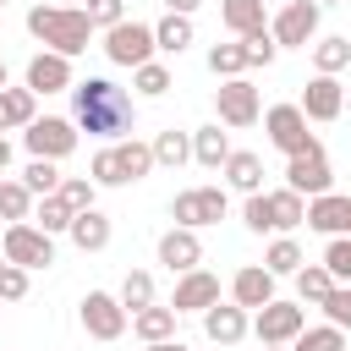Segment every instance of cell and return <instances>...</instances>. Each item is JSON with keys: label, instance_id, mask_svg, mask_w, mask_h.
Returning <instances> with one entry per match:
<instances>
[{"label": "cell", "instance_id": "6da1fadb", "mask_svg": "<svg viewBox=\"0 0 351 351\" xmlns=\"http://www.w3.org/2000/svg\"><path fill=\"white\" fill-rule=\"evenodd\" d=\"M71 126L93 132V137H126L132 132V99L110 82V77H88V82H71Z\"/></svg>", "mask_w": 351, "mask_h": 351}, {"label": "cell", "instance_id": "7a4b0ae2", "mask_svg": "<svg viewBox=\"0 0 351 351\" xmlns=\"http://www.w3.org/2000/svg\"><path fill=\"white\" fill-rule=\"evenodd\" d=\"M27 33L49 49V55H82L88 49V38H93V22H88V11L82 5H33L27 11Z\"/></svg>", "mask_w": 351, "mask_h": 351}, {"label": "cell", "instance_id": "3957f363", "mask_svg": "<svg viewBox=\"0 0 351 351\" xmlns=\"http://www.w3.org/2000/svg\"><path fill=\"white\" fill-rule=\"evenodd\" d=\"M170 219H176L181 230L219 225V219H225V186H186V192H176V203H170Z\"/></svg>", "mask_w": 351, "mask_h": 351}, {"label": "cell", "instance_id": "277c9868", "mask_svg": "<svg viewBox=\"0 0 351 351\" xmlns=\"http://www.w3.org/2000/svg\"><path fill=\"white\" fill-rule=\"evenodd\" d=\"M0 252H5V263H16V269H49L55 263V236H44L38 225H5V241H0Z\"/></svg>", "mask_w": 351, "mask_h": 351}, {"label": "cell", "instance_id": "5b68a950", "mask_svg": "<svg viewBox=\"0 0 351 351\" xmlns=\"http://www.w3.org/2000/svg\"><path fill=\"white\" fill-rule=\"evenodd\" d=\"M318 16H324L318 0H285L280 16L269 22V38H274V44H291V49H307V44L318 38Z\"/></svg>", "mask_w": 351, "mask_h": 351}, {"label": "cell", "instance_id": "8992f818", "mask_svg": "<svg viewBox=\"0 0 351 351\" xmlns=\"http://www.w3.org/2000/svg\"><path fill=\"white\" fill-rule=\"evenodd\" d=\"M104 55L115 60V66H148L154 60V27L148 22H115V27H104Z\"/></svg>", "mask_w": 351, "mask_h": 351}, {"label": "cell", "instance_id": "52a82bcc", "mask_svg": "<svg viewBox=\"0 0 351 351\" xmlns=\"http://www.w3.org/2000/svg\"><path fill=\"white\" fill-rule=\"evenodd\" d=\"M263 132H269V143L285 154V159H296V154H307L318 137L307 132V115L296 110V104H274V110H263Z\"/></svg>", "mask_w": 351, "mask_h": 351}, {"label": "cell", "instance_id": "ba28073f", "mask_svg": "<svg viewBox=\"0 0 351 351\" xmlns=\"http://www.w3.org/2000/svg\"><path fill=\"white\" fill-rule=\"evenodd\" d=\"M77 318H82V329H88L93 340H121L126 324H132V313H126L121 296H110V291H88L82 307H77Z\"/></svg>", "mask_w": 351, "mask_h": 351}, {"label": "cell", "instance_id": "9c48e42d", "mask_svg": "<svg viewBox=\"0 0 351 351\" xmlns=\"http://www.w3.org/2000/svg\"><path fill=\"white\" fill-rule=\"evenodd\" d=\"M307 329V313H302V302H269V307H258L252 313V335L263 340V346H291L296 335Z\"/></svg>", "mask_w": 351, "mask_h": 351}, {"label": "cell", "instance_id": "30bf717a", "mask_svg": "<svg viewBox=\"0 0 351 351\" xmlns=\"http://www.w3.org/2000/svg\"><path fill=\"white\" fill-rule=\"evenodd\" d=\"M329 181H335V170H329L324 143H313L307 154L285 159V186H291L296 197H324V192H329Z\"/></svg>", "mask_w": 351, "mask_h": 351}, {"label": "cell", "instance_id": "8fae6325", "mask_svg": "<svg viewBox=\"0 0 351 351\" xmlns=\"http://www.w3.org/2000/svg\"><path fill=\"white\" fill-rule=\"evenodd\" d=\"M214 110H219V126H252L258 115H263V104H258V88L247 82V77H230V82H219L214 88Z\"/></svg>", "mask_w": 351, "mask_h": 351}, {"label": "cell", "instance_id": "7c38bea8", "mask_svg": "<svg viewBox=\"0 0 351 351\" xmlns=\"http://www.w3.org/2000/svg\"><path fill=\"white\" fill-rule=\"evenodd\" d=\"M22 143H27V154L33 159H66L71 148H77V126L66 121V115H44V121H33L27 132H22Z\"/></svg>", "mask_w": 351, "mask_h": 351}, {"label": "cell", "instance_id": "4fadbf2b", "mask_svg": "<svg viewBox=\"0 0 351 351\" xmlns=\"http://www.w3.org/2000/svg\"><path fill=\"white\" fill-rule=\"evenodd\" d=\"M214 302H219V280H214L208 269H186V274H176V296H170L176 313H208Z\"/></svg>", "mask_w": 351, "mask_h": 351}, {"label": "cell", "instance_id": "5bb4252c", "mask_svg": "<svg viewBox=\"0 0 351 351\" xmlns=\"http://www.w3.org/2000/svg\"><path fill=\"white\" fill-rule=\"evenodd\" d=\"M307 121H340V110H346V88H340V77H313L307 88H302V104H296Z\"/></svg>", "mask_w": 351, "mask_h": 351}, {"label": "cell", "instance_id": "9a60e30c", "mask_svg": "<svg viewBox=\"0 0 351 351\" xmlns=\"http://www.w3.org/2000/svg\"><path fill=\"white\" fill-rule=\"evenodd\" d=\"M230 302H236V307H247V313L269 307V302H274V274H269L263 263L236 269V274H230Z\"/></svg>", "mask_w": 351, "mask_h": 351}, {"label": "cell", "instance_id": "2e32d148", "mask_svg": "<svg viewBox=\"0 0 351 351\" xmlns=\"http://www.w3.org/2000/svg\"><path fill=\"white\" fill-rule=\"evenodd\" d=\"M22 88H27V93H66V88H71V60L38 49V55L27 60V82H22Z\"/></svg>", "mask_w": 351, "mask_h": 351}, {"label": "cell", "instance_id": "e0dca14e", "mask_svg": "<svg viewBox=\"0 0 351 351\" xmlns=\"http://www.w3.org/2000/svg\"><path fill=\"white\" fill-rule=\"evenodd\" d=\"M159 263H165L170 274H186V269H197V263H203V241H197V230H181V225H170V230L159 236Z\"/></svg>", "mask_w": 351, "mask_h": 351}, {"label": "cell", "instance_id": "ac0fdd59", "mask_svg": "<svg viewBox=\"0 0 351 351\" xmlns=\"http://www.w3.org/2000/svg\"><path fill=\"white\" fill-rule=\"evenodd\" d=\"M247 329H252V324H247V307H236V302H214V307L203 313V335H208L214 346H236Z\"/></svg>", "mask_w": 351, "mask_h": 351}, {"label": "cell", "instance_id": "d6986e66", "mask_svg": "<svg viewBox=\"0 0 351 351\" xmlns=\"http://www.w3.org/2000/svg\"><path fill=\"white\" fill-rule=\"evenodd\" d=\"M71 247L77 252H104L110 247V236H115V225H110V214H99V208H82V214H71Z\"/></svg>", "mask_w": 351, "mask_h": 351}, {"label": "cell", "instance_id": "ffe728a7", "mask_svg": "<svg viewBox=\"0 0 351 351\" xmlns=\"http://www.w3.org/2000/svg\"><path fill=\"white\" fill-rule=\"evenodd\" d=\"M38 121V93L27 88H0V132H27Z\"/></svg>", "mask_w": 351, "mask_h": 351}, {"label": "cell", "instance_id": "44dd1931", "mask_svg": "<svg viewBox=\"0 0 351 351\" xmlns=\"http://www.w3.org/2000/svg\"><path fill=\"white\" fill-rule=\"evenodd\" d=\"M176 307H143V313H132V335L143 340V346H159V340H176Z\"/></svg>", "mask_w": 351, "mask_h": 351}, {"label": "cell", "instance_id": "7402d4cb", "mask_svg": "<svg viewBox=\"0 0 351 351\" xmlns=\"http://www.w3.org/2000/svg\"><path fill=\"white\" fill-rule=\"evenodd\" d=\"M219 22L236 38H247V33H263L269 27V11H263V0H219Z\"/></svg>", "mask_w": 351, "mask_h": 351}, {"label": "cell", "instance_id": "603a6c76", "mask_svg": "<svg viewBox=\"0 0 351 351\" xmlns=\"http://www.w3.org/2000/svg\"><path fill=\"white\" fill-rule=\"evenodd\" d=\"M219 170H225V181H230L236 192H247V197H252V192H263V159H258V154L230 148V159H225Z\"/></svg>", "mask_w": 351, "mask_h": 351}, {"label": "cell", "instance_id": "cb8c5ba5", "mask_svg": "<svg viewBox=\"0 0 351 351\" xmlns=\"http://www.w3.org/2000/svg\"><path fill=\"white\" fill-rule=\"evenodd\" d=\"M263 197H269V225H274V236H285V230L307 225V197H296L291 186H280V192H263Z\"/></svg>", "mask_w": 351, "mask_h": 351}, {"label": "cell", "instance_id": "d4e9b609", "mask_svg": "<svg viewBox=\"0 0 351 351\" xmlns=\"http://www.w3.org/2000/svg\"><path fill=\"white\" fill-rule=\"evenodd\" d=\"M192 159H197L203 170H219V165L230 159V137L219 132V121H214V126H197V132H192Z\"/></svg>", "mask_w": 351, "mask_h": 351}, {"label": "cell", "instance_id": "484cf974", "mask_svg": "<svg viewBox=\"0 0 351 351\" xmlns=\"http://www.w3.org/2000/svg\"><path fill=\"white\" fill-rule=\"evenodd\" d=\"M115 165H121V181L132 186V181H143V176L154 170V148L137 143V137H121V143H115Z\"/></svg>", "mask_w": 351, "mask_h": 351}, {"label": "cell", "instance_id": "4316f807", "mask_svg": "<svg viewBox=\"0 0 351 351\" xmlns=\"http://www.w3.org/2000/svg\"><path fill=\"white\" fill-rule=\"evenodd\" d=\"M192 44V16H176V11H165L159 22H154V49H165V55H181Z\"/></svg>", "mask_w": 351, "mask_h": 351}, {"label": "cell", "instance_id": "83f0119b", "mask_svg": "<svg viewBox=\"0 0 351 351\" xmlns=\"http://www.w3.org/2000/svg\"><path fill=\"white\" fill-rule=\"evenodd\" d=\"M313 66H318V77H340V71L351 66V38H340V33L318 38V44H313Z\"/></svg>", "mask_w": 351, "mask_h": 351}, {"label": "cell", "instance_id": "f1b7e54d", "mask_svg": "<svg viewBox=\"0 0 351 351\" xmlns=\"http://www.w3.org/2000/svg\"><path fill=\"white\" fill-rule=\"evenodd\" d=\"M148 148H154V165H165V170H176V165H186V159H192V137H186V132H176V126H165Z\"/></svg>", "mask_w": 351, "mask_h": 351}, {"label": "cell", "instance_id": "f546056e", "mask_svg": "<svg viewBox=\"0 0 351 351\" xmlns=\"http://www.w3.org/2000/svg\"><path fill=\"white\" fill-rule=\"evenodd\" d=\"M329 291H335V280H329L324 263H302V269H296V302H302V307H318Z\"/></svg>", "mask_w": 351, "mask_h": 351}, {"label": "cell", "instance_id": "4dcf8cb0", "mask_svg": "<svg viewBox=\"0 0 351 351\" xmlns=\"http://www.w3.org/2000/svg\"><path fill=\"white\" fill-rule=\"evenodd\" d=\"M33 219H38V230H44V236H66V230H71V208H66V197H60V192L38 197Z\"/></svg>", "mask_w": 351, "mask_h": 351}, {"label": "cell", "instance_id": "1f68e13d", "mask_svg": "<svg viewBox=\"0 0 351 351\" xmlns=\"http://www.w3.org/2000/svg\"><path fill=\"white\" fill-rule=\"evenodd\" d=\"M302 263H307V258H302V247H296L291 236H274V241H269V252H263V269H269L274 280H280V274H296Z\"/></svg>", "mask_w": 351, "mask_h": 351}, {"label": "cell", "instance_id": "d6a6232c", "mask_svg": "<svg viewBox=\"0 0 351 351\" xmlns=\"http://www.w3.org/2000/svg\"><path fill=\"white\" fill-rule=\"evenodd\" d=\"M22 186H27L33 197H49V192H60V165H55V159H27V170H22Z\"/></svg>", "mask_w": 351, "mask_h": 351}, {"label": "cell", "instance_id": "836d02e7", "mask_svg": "<svg viewBox=\"0 0 351 351\" xmlns=\"http://www.w3.org/2000/svg\"><path fill=\"white\" fill-rule=\"evenodd\" d=\"M121 307H126V313L154 307V274H148V269H132V274L121 280Z\"/></svg>", "mask_w": 351, "mask_h": 351}, {"label": "cell", "instance_id": "e575fe53", "mask_svg": "<svg viewBox=\"0 0 351 351\" xmlns=\"http://www.w3.org/2000/svg\"><path fill=\"white\" fill-rule=\"evenodd\" d=\"M0 219H11V225L33 219V192L22 181H0Z\"/></svg>", "mask_w": 351, "mask_h": 351}, {"label": "cell", "instance_id": "d590c367", "mask_svg": "<svg viewBox=\"0 0 351 351\" xmlns=\"http://www.w3.org/2000/svg\"><path fill=\"white\" fill-rule=\"evenodd\" d=\"M208 71H214L219 82H230V77H241V71H247V55H241V38H236V44H214V49H208Z\"/></svg>", "mask_w": 351, "mask_h": 351}, {"label": "cell", "instance_id": "8d00e7d4", "mask_svg": "<svg viewBox=\"0 0 351 351\" xmlns=\"http://www.w3.org/2000/svg\"><path fill=\"white\" fill-rule=\"evenodd\" d=\"M291 351H346V329H335V324L302 329V335L291 340Z\"/></svg>", "mask_w": 351, "mask_h": 351}, {"label": "cell", "instance_id": "74e56055", "mask_svg": "<svg viewBox=\"0 0 351 351\" xmlns=\"http://www.w3.org/2000/svg\"><path fill=\"white\" fill-rule=\"evenodd\" d=\"M132 88H137L143 99H159V93H170V66H165V60H148V66H137V71H132Z\"/></svg>", "mask_w": 351, "mask_h": 351}, {"label": "cell", "instance_id": "f35d334b", "mask_svg": "<svg viewBox=\"0 0 351 351\" xmlns=\"http://www.w3.org/2000/svg\"><path fill=\"white\" fill-rule=\"evenodd\" d=\"M324 269H329L335 285H351V236H329V247H324Z\"/></svg>", "mask_w": 351, "mask_h": 351}, {"label": "cell", "instance_id": "ab89813d", "mask_svg": "<svg viewBox=\"0 0 351 351\" xmlns=\"http://www.w3.org/2000/svg\"><path fill=\"white\" fill-rule=\"evenodd\" d=\"M88 181H93V186H126V181H121V165H115V143L88 159Z\"/></svg>", "mask_w": 351, "mask_h": 351}, {"label": "cell", "instance_id": "60d3db41", "mask_svg": "<svg viewBox=\"0 0 351 351\" xmlns=\"http://www.w3.org/2000/svg\"><path fill=\"white\" fill-rule=\"evenodd\" d=\"M93 192H99V186H93L88 176H60V197H66V208H71V214L93 208Z\"/></svg>", "mask_w": 351, "mask_h": 351}, {"label": "cell", "instance_id": "b9f144b4", "mask_svg": "<svg viewBox=\"0 0 351 351\" xmlns=\"http://www.w3.org/2000/svg\"><path fill=\"white\" fill-rule=\"evenodd\" d=\"M318 307H324V318H329L335 329H351V285H335Z\"/></svg>", "mask_w": 351, "mask_h": 351}, {"label": "cell", "instance_id": "7bdbcfd3", "mask_svg": "<svg viewBox=\"0 0 351 351\" xmlns=\"http://www.w3.org/2000/svg\"><path fill=\"white\" fill-rule=\"evenodd\" d=\"M241 55H247V66H269V60L280 55V44H274L269 27H263V33H247V38H241Z\"/></svg>", "mask_w": 351, "mask_h": 351}, {"label": "cell", "instance_id": "ee69618b", "mask_svg": "<svg viewBox=\"0 0 351 351\" xmlns=\"http://www.w3.org/2000/svg\"><path fill=\"white\" fill-rule=\"evenodd\" d=\"M82 11H88L93 27H115V22H126V0H82Z\"/></svg>", "mask_w": 351, "mask_h": 351}, {"label": "cell", "instance_id": "f6af8a7d", "mask_svg": "<svg viewBox=\"0 0 351 351\" xmlns=\"http://www.w3.org/2000/svg\"><path fill=\"white\" fill-rule=\"evenodd\" d=\"M22 296H27V269L5 263L0 269V302H22Z\"/></svg>", "mask_w": 351, "mask_h": 351}, {"label": "cell", "instance_id": "bcb514c9", "mask_svg": "<svg viewBox=\"0 0 351 351\" xmlns=\"http://www.w3.org/2000/svg\"><path fill=\"white\" fill-rule=\"evenodd\" d=\"M241 219H247V230H258V236H263V230H274V225H269V197H263V192H252V197H247V208H241Z\"/></svg>", "mask_w": 351, "mask_h": 351}, {"label": "cell", "instance_id": "7dc6e473", "mask_svg": "<svg viewBox=\"0 0 351 351\" xmlns=\"http://www.w3.org/2000/svg\"><path fill=\"white\" fill-rule=\"evenodd\" d=\"M165 11H176V16H192V11H197V0H165Z\"/></svg>", "mask_w": 351, "mask_h": 351}, {"label": "cell", "instance_id": "c3c4849f", "mask_svg": "<svg viewBox=\"0 0 351 351\" xmlns=\"http://www.w3.org/2000/svg\"><path fill=\"white\" fill-rule=\"evenodd\" d=\"M5 165H11V143H5V132H0V176H5Z\"/></svg>", "mask_w": 351, "mask_h": 351}, {"label": "cell", "instance_id": "681fc988", "mask_svg": "<svg viewBox=\"0 0 351 351\" xmlns=\"http://www.w3.org/2000/svg\"><path fill=\"white\" fill-rule=\"evenodd\" d=\"M148 351H192V346H181V340H159V346H148Z\"/></svg>", "mask_w": 351, "mask_h": 351}, {"label": "cell", "instance_id": "f907efd6", "mask_svg": "<svg viewBox=\"0 0 351 351\" xmlns=\"http://www.w3.org/2000/svg\"><path fill=\"white\" fill-rule=\"evenodd\" d=\"M0 88H11V82H5V60H0Z\"/></svg>", "mask_w": 351, "mask_h": 351}, {"label": "cell", "instance_id": "816d5d0a", "mask_svg": "<svg viewBox=\"0 0 351 351\" xmlns=\"http://www.w3.org/2000/svg\"><path fill=\"white\" fill-rule=\"evenodd\" d=\"M263 351H291V346H263Z\"/></svg>", "mask_w": 351, "mask_h": 351}, {"label": "cell", "instance_id": "f5cc1de1", "mask_svg": "<svg viewBox=\"0 0 351 351\" xmlns=\"http://www.w3.org/2000/svg\"><path fill=\"white\" fill-rule=\"evenodd\" d=\"M318 5H340V0H318Z\"/></svg>", "mask_w": 351, "mask_h": 351}, {"label": "cell", "instance_id": "db71d44e", "mask_svg": "<svg viewBox=\"0 0 351 351\" xmlns=\"http://www.w3.org/2000/svg\"><path fill=\"white\" fill-rule=\"evenodd\" d=\"M60 5H77V0H60Z\"/></svg>", "mask_w": 351, "mask_h": 351}, {"label": "cell", "instance_id": "11a10c76", "mask_svg": "<svg viewBox=\"0 0 351 351\" xmlns=\"http://www.w3.org/2000/svg\"><path fill=\"white\" fill-rule=\"evenodd\" d=\"M0 269H5V252H0Z\"/></svg>", "mask_w": 351, "mask_h": 351}, {"label": "cell", "instance_id": "9f6ffc18", "mask_svg": "<svg viewBox=\"0 0 351 351\" xmlns=\"http://www.w3.org/2000/svg\"><path fill=\"white\" fill-rule=\"evenodd\" d=\"M0 5H5V0H0Z\"/></svg>", "mask_w": 351, "mask_h": 351}]
</instances>
